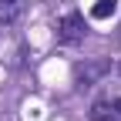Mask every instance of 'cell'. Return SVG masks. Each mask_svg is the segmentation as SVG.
<instances>
[{"label":"cell","instance_id":"6","mask_svg":"<svg viewBox=\"0 0 121 121\" xmlns=\"http://www.w3.org/2000/svg\"><path fill=\"white\" fill-rule=\"evenodd\" d=\"M118 71H121V67H118Z\"/></svg>","mask_w":121,"mask_h":121},{"label":"cell","instance_id":"1","mask_svg":"<svg viewBox=\"0 0 121 121\" xmlns=\"http://www.w3.org/2000/svg\"><path fill=\"white\" fill-rule=\"evenodd\" d=\"M108 71H111V60L108 57H94V60H87V64H78V67H74V87L84 91L91 84H98Z\"/></svg>","mask_w":121,"mask_h":121},{"label":"cell","instance_id":"4","mask_svg":"<svg viewBox=\"0 0 121 121\" xmlns=\"http://www.w3.org/2000/svg\"><path fill=\"white\" fill-rule=\"evenodd\" d=\"M20 7H24V0H0V24H10V20H17Z\"/></svg>","mask_w":121,"mask_h":121},{"label":"cell","instance_id":"3","mask_svg":"<svg viewBox=\"0 0 121 121\" xmlns=\"http://www.w3.org/2000/svg\"><path fill=\"white\" fill-rule=\"evenodd\" d=\"M114 10H118V0H94L91 4V17L94 20H108V17H114Z\"/></svg>","mask_w":121,"mask_h":121},{"label":"cell","instance_id":"5","mask_svg":"<svg viewBox=\"0 0 121 121\" xmlns=\"http://www.w3.org/2000/svg\"><path fill=\"white\" fill-rule=\"evenodd\" d=\"M108 121H121V98L108 101Z\"/></svg>","mask_w":121,"mask_h":121},{"label":"cell","instance_id":"2","mask_svg":"<svg viewBox=\"0 0 121 121\" xmlns=\"http://www.w3.org/2000/svg\"><path fill=\"white\" fill-rule=\"evenodd\" d=\"M84 34H87V27H84V17L78 10H71L57 20V40L60 44H78V40H84Z\"/></svg>","mask_w":121,"mask_h":121}]
</instances>
